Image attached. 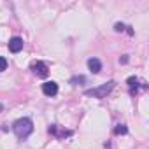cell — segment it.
Masks as SVG:
<instances>
[{"label":"cell","mask_w":149,"mask_h":149,"mask_svg":"<svg viewBox=\"0 0 149 149\" xmlns=\"http://www.w3.org/2000/svg\"><path fill=\"white\" fill-rule=\"evenodd\" d=\"M13 130H14V133H16L18 139H26L33 132V123L28 118H21V119H18L13 125Z\"/></svg>","instance_id":"6da1fadb"},{"label":"cell","mask_w":149,"mask_h":149,"mask_svg":"<svg viewBox=\"0 0 149 149\" xmlns=\"http://www.w3.org/2000/svg\"><path fill=\"white\" fill-rule=\"evenodd\" d=\"M32 70L37 74L39 77H47V74H49L47 65H46V63H42V61H33V63H32Z\"/></svg>","instance_id":"3957f363"},{"label":"cell","mask_w":149,"mask_h":149,"mask_svg":"<svg viewBox=\"0 0 149 149\" xmlns=\"http://www.w3.org/2000/svg\"><path fill=\"white\" fill-rule=\"evenodd\" d=\"M70 83H72V84H76V83H84V77H81V76H79V77H74Z\"/></svg>","instance_id":"30bf717a"},{"label":"cell","mask_w":149,"mask_h":149,"mask_svg":"<svg viewBox=\"0 0 149 149\" xmlns=\"http://www.w3.org/2000/svg\"><path fill=\"white\" fill-rule=\"evenodd\" d=\"M126 83H128V86L133 90V88H137V83H139V79H137V77H128V81H126Z\"/></svg>","instance_id":"ba28073f"},{"label":"cell","mask_w":149,"mask_h":149,"mask_svg":"<svg viewBox=\"0 0 149 149\" xmlns=\"http://www.w3.org/2000/svg\"><path fill=\"white\" fill-rule=\"evenodd\" d=\"M123 28H125V25H123V23H118V25H116V30H118V32H121Z\"/></svg>","instance_id":"8fae6325"},{"label":"cell","mask_w":149,"mask_h":149,"mask_svg":"<svg viewBox=\"0 0 149 149\" xmlns=\"http://www.w3.org/2000/svg\"><path fill=\"white\" fill-rule=\"evenodd\" d=\"M126 132H128V128H126L125 125H118V126L114 128V133H116V135H125Z\"/></svg>","instance_id":"52a82bcc"},{"label":"cell","mask_w":149,"mask_h":149,"mask_svg":"<svg viewBox=\"0 0 149 149\" xmlns=\"http://www.w3.org/2000/svg\"><path fill=\"white\" fill-rule=\"evenodd\" d=\"M42 91H44V95H47V97H54V95L58 93V84H56L54 81H47V83L42 84Z\"/></svg>","instance_id":"277c9868"},{"label":"cell","mask_w":149,"mask_h":149,"mask_svg":"<svg viewBox=\"0 0 149 149\" xmlns=\"http://www.w3.org/2000/svg\"><path fill=\"white\" fill-rule=\"evenodd\" d=\"M21 49H23V40L19 37H14L9 40V51L11 53H19Z\"/></svg>","instance_id":"5b68a950"},{"label":"cell","mask_w":149,"mask_h":149,"mask_svg":"<svg viewBox=\"0 0 149 149\" xmlns=\"http://www.w3.org/2000/svg\"><path fill=\"white\" fill-rule=\"evenodd\" d=\"M114 88V83L112 81H109V83H105V84H102V86H98V88H93V90H88L86 91V95L88 97H95V98H104L107 93H111V90Z\"/></svg>","instance_id":"7a4b0ae2"},{"label":"cell","mask_w":149,"mask_h":149,"mask_svg":"<svg viewBox=\"0 0 149 149\" xmlns=\"http://www.w3.org/2000/svg\"><path fill=\"white\" fill-rule=\"evenodd\" d=\"M6 68H7V60H6L4 56H0V72L6 70Z\"/></svg>","instance_id":"9c48e42d"},{"label":"cell","mask_w":149,"mask_h":149,"mask_svg":"<svg viewBox=\"0 0 149 149\" xmlns=\"http://www.w3.org/2000/svg\"><path fill=\"white\" fill-rule=\"evenodd\" d=\"M88 67H90V70H91L93 74H98V72L102 70V63H100V60H97V58H90V60H88Z\"/></svg>","instance_id":"8992f818"}]
</instances>
